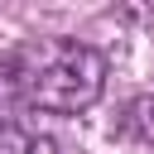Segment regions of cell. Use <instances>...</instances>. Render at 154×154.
<instances>
[{"label": "cell", "mask_w": 154, "mask_h": 154, "mask_svg": "<svg viewBox=\"0 0 154 154\" xmlns=\"http://www.w3.org/2000/svg\"><path fill=\"white\" fill-rule=\"evenodd\" d=\"M29 154H58V144H53L48 135H34V144H29Z\"/></svg>", "instance_id": "cell-5"}, {"label": "cell", "mask_w": 154, "mask_h": 154, "mask_svg": "<svg viewBox=\"0 0 154 154\" xmlns=\"http://www.w3.org/2000/svg\"><path fill=\"white\" fill-rule=\"evenodd\" d=\"M19 106H24V96H19L14 77H10V67L0 63V125H14V111Z\"/></svg>", "instance_id": "cell-3"}, {"label": "cell", "mask_w": 154, "mask_h": 154, "mask_svg": "<svg viewBox=\"0 0 154 154\" xmlns=\"http://www.w3.org/2000/svg\"><path fill=\"white\" fill-rule=\"evenodd\" d=\"M125 135L140 144H154V96H135L125 106Z\"/></svg>", "instance_id": "cell-2"}, {"label": "cell", "mask_w": 154, "mask_h": 154, "mask_svg": "<svg viewBox=\"0 0 154 154\" xmlns=\"http://www.w3.org/2000/svg\"><path fill=\"white\" fill-rule=\"evenodd\" d=\"M34 135H24L19 125H0V154H29Z\"/></svg>", "instance_id": "cell-4"}, {"label": "cell", "mask_w": 154, "mask_h": 154, "mask_svg": "<svg viewBox=\"0 0 154 154\" xmlns=\"http://www.w3.org/2000/svg\"><path fill=\"white\" fill-rule=\"evenodd\" d=\"M24 106H38L48 116H82L106 91V58L82 38H29L5 58Z\"/></svg>", "instance_id": "cell-1"}]
</instances>
